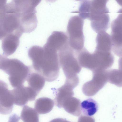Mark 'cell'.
<instances>
[{
	"label": "cell",
	"instance_id": "6da1fadb",
	"mask_svg": "<svg viewBox=\"0 0 122 122\" xmlns=\"http://www.w3.org/2000/svg\"><path fill=\"white\" fill-rule=\"evenodd\" d=\"M58 51L56 47L47 42L43 47L34 46L28 50L33 68L47 81H55L59 76L60 66Z\"/></svg>",
	"mask_w": 122,
	"mask_h": 122
},
{
	"label": "cell",
	"instance_id": "7a4b0ae2",
	"mask_svg": "<svg viewBox=\"0 0 122 122\" xmlns=\"http://www.w3.org/2000/svg\"><path fill=\"white\" fill-rule=\"evenodd\" d=\"M0 69L8 74L10 83L15 88L23 85L30 74V67L16 59H9L0 55Z\"/></svg>",
	"mask_w": 122,
	"mask_h": 122
},
{
	"label": "cell",
	"instance_id": "3957f363",
	"mask_svg": "<svg viewBox=\"0 0 122 122\" xmlns=\"http://www.w3.org/2000/svg\"><path fill=\"white\" fill-rule=\"evenodd\" d=\"M74 50L69 44L66 45L58 51L60 66L66 76V80L79 81L77 75L81 70L77 56H75Z\"/></svg>",
	"mask_w": 122,
	"mask_h": 122
},
{
	"label": "cell",
	"instance_id": "277c9868",
	"mask_svg": "<svg viewBox=\"0 0 122 122\" xmlns=\"http://www.w3.org/2000/svg\"><path fill=\"white\" fill-rule=\"evenodd\" d=\"M107 1L103 0L89 1L86 18L90 20L92 28L102 29L109 24V11L106 6Z\"/></svg>",
	"mask_w": 122,
	"mask_h": 122
},
{
	"label": "cell",
	"instance_id": "5b68a950",
	"mask_svg": "<svg viewBox=\"0 0 122 122\" xmlns=\"http://www.w3.org/2000/svg\"><path fill=\"white\" fill-rule=\"evenodd\" d=\"M84 23L83 19L76 15L71 17L68 24L67 31L69 44L76 52L80 51L84 48Z\"/></svg>",
	"mask_w": 122,
	"mask_h": 122
},
{
	"label": "cell",
	"instance_id": "8992f818",
	"mask_svg": "<svg viewBox=\"0 0 122 122\" xmlns=\"http://www.w3.org/2000/svg\"><path fill=\"white\" fill-rule=\"evenodd\" d=\"M92 72V79L85 83L82 87L83 93L88 97L95 95L108 82L107 70H97Z\"/></svg>",
	"mask_w": 122,
	"mask_h": 122
},
{
	"label": "cell",
	"instance_id": "52a82bcc",
	"mask_svg": "<svg viewBox=\"0 0 122 122\" xmlns=\"http://www.w3.org/2000/svg\"><path fill=\"white\" fill-rule=\"evenodd\" d=\"M117 18L112 22L111 36L112 50L117 56H122V8L118 11Z\"/></svg>",
	"mask_w": 122,
	"mask_h": 122
},
{
	"label": "cell",
	"instance_id": "ba28073f",
	"mask_svg": "<svg viewBox=\"0 0 122 122\" xmlns=\"http://www.w3.org/2000/svg\"><path fill=\"white\" fill-rule=\"evenodd\" d=\"M14 104L20 106L26 104L29 101L34 100L38 93L28 86L23 85L11 90Z\"/></svg>",
	"mask_w": 122,
	"mask_h": 122
},
{
	"label": "cell",
	"instance_id": "9c48e42d",
	"mask_svg": "<svg viewBox=\"0 0 122 122\" xmlns=\"http://www.w3.org/2000/svg\"><path fill=\"white\" fill-rule=\"evenodd\" d=\"M0 112L7 114L12 112L14 104L11 90L8 88L7 84L3 81H0Z\"/></svg>",
	"mask_w": 122,
	"mask_h": 122
},
{
	"label": "cell",
	"instance_id": "30bf717a",
	"mask_svg": "<svg viewBox=\"0 0 122 122\" xmlns=\"http://www.w3.org/2000/svg\"><path fill=\"white\" fill-rule=\"evenodd\" d=\"M78 62L81 67L92 71L98 70L99 66L98 58L94 53H91L84 48L77 54Z\"/></svg>",
	"mask_w": 122,
	"mask_h": 122
},
{
	"label": "cell",
	"instance_id": "8fae6325",
	"mask_svg": "<svg viewBox=\"0 0 122 122\" xmlns=\"http://www.w3.org/2000/svg\"><path fill=\"white\" fill-rule=\"evenodd\" d=\"M20 37L13 34H8L1 39L2 47L4 55L7 56L13 54L19 44Z\"/></svg>",
	"mask_w": 122,
	"mask_h": 122
},
{
	"label": "cell",
	"instance_id": "7c38bea8",
	"mask_svg": "<svg viewBox=\"0 0 122 122\" xmlns=\"http://www.w3.org/2000/svg\"><path fill=\"white\" fill-rule=\"evenodd\" d=\"M74 88L70 84L65 82L63 85L56 89L54 99L56 105L59 108H62L64 102L69 97L74 96Z\"/></svg>",
	"mask_w": 122,
	"mask_h": 122
},
{
	"label": "cell",
	"instance_id": "4fadbf2b",
	"mask_svg": "<svg viewBox=\"0 0 122 122\" xmlns=\"http://www.w3.org/2000/svg\"><path fill=\"white\" fill-rule=\"evenodd\" d=\"M96 41L95 50L104 52H111L112 46L111 36L105 31L98 33Z\"/></svg>",
	"mask_w": 122,
	"mask_h": 122
},
{
	"label": "cell",
	"instance_id": "5bb4252c",
	"mask_svg": "<svg viewBox=\"0 0 122 122\" xmlns=\"http://www.w3.org/2000/svg\"><path fill=\"white\" fill-rule=\"evenodd\" d=\"M81 105L79 99L71 96L64 102L62 108L67 112L74 116H78L81 113Z\"/></svg>",
	"mask_w": 122,
	"mask_h": 122
},
{
	"label": "cell",
	"instance_id": "9a60e30c",
	"mask_svg": "<svg viewBox=\"0 0 122 122\" xmlns=\"http://www.w3.org/2000/svg\"><path fill=\"white\" fill-rule=\"evenodd\" d=\"M26 80L29 86L38 93L43 87L46 80L42 75L37 72L30 73Z\"/></svg>",
	"mask_w": 122,
	"mask_h": 122
},
{
	"label": "cell",
	"instance_id": "2e32d148",
	"mask_svg": "<svg viewBox=\"0 0 122 122\" xmlns=\"http://www.w3.org/2000/svg\"><path fill=\"white\" fill-rule=\"evenodd\" d=\"M54 101L50 98L42 97L36 101L35 108L37 113L43 114L48 113L52 109L54 106Z\"/></svg>",
	"mask_w": 122,
	"mask_h": 122
},
{
	"label": "cell",
	"instance_id": "e0dca14e",
	"mask_svg": "<svg viewBox=\"0 0 122 122\" xmlns=\"http://www.w3.org/2000/svg\"><path fill=\"white\" fill-rule=\"evenodd\" d=\"M81 111L85 115L92 116L94 115L98 109V105L97 102L93 99L89 98L83 101L81 103Z\"/></svg>",
	"mask_w": 122,
	"mask_h": 122
},
{
	"label": "cell",
	"instance_id": "ac0fdd59",
	"mask_svg": "<svg viewBox=\"0 0 122 122\" xmlns=\"http://www.w3.org/2000/svg\"><path fill=\"white\" fill-rule=\"evenodd\" d=\"M20 117L23 122H39L37 112L35 109L26 105L22 109Z\"/></svg>",
	"mask_w": 122,
	"mask_h": 122
},
{
	"label": "cell",
	"instance_id": "d6986e66",
	"mask_svg": "<svg viewBox=\"0 0 122 122\" xmlns=\"http://www.w3.org/2000/svg\"><path fill=\"white\" fill-rule=\"evenodd\" d=\"M108 82L118 87H122V71L119 69L107 71Z\"/></svg>",
	"mask_w": 122,
	"mask_h": 122
},
{
	"label": "cell",
	"instance_id": "ffe728a7",
	"mask_svg": "<svg viewBox=\"0 0 122 122\" xmlns=\"http://www.w3.org/2000/svg\"><path fill=\"white\" fill-rule=\"evenodd\" d=\"M78 122H95V120L92 117L82 115L79 117Z\"/></svg>",
	"mask_w": 122,
	"mask_h": 122
},
{
	"label": "cell",
	"instance_id": "44dd1931",
	"mask_svg": "<svg viewBox=\"0 0 122 122\" xmlns=\"http://www.w3.org/2000/svg\"><path fill=\"white\" fill-rule=\"evenodd\" d=\"M20 118L15 114H13L9 118L8 122H18Z\"/></svg>",
	"mask_w": 122,
	"mask_h": 122
},
{
	"label": "cell",
	"instance_id": "7402d4cb",
	"mask_svg": "<svg viewBox=\"0 0 122 122\" xmlns=\"http://www.w3.org/2000/svg\"><path fill=\"white\" fill-rule=\"evenodd\" d=\"M50 122H67V120L63 118H58L54 119Z\"/></svg>",
	"mask_w": 122,
	"mask_h": 122
},
{
	"label": "cell",
	"instance_id": "603a6c76",
	"mask_svg": "<svg viewBox=\"0 0 122 122\" xmlns=\"http://www.w3.org/2000/svg\"><path fill=\"white\" fill-rule=\"evenodd\" d=\"M118 63L119 69L122 71V56L119 59Z\"/></svg>",
	"mask_w": 122,
	"mask_h": 122
},
{
	"label": "cell",
	"instance_id": "cb8c5ba5",
	"mask_svg": "<svg viewBox=\"0 0 122 122\" xmlns=\"http://www.w3.org/2000/svg\"><path fill=\"white\" fill-rule=\"evenodd\" d=\"M117 3L119 4L121 6H122V0H116Z\"/></svg>",
	"mask_w": 122,
	"mask_h": 122
}]
</instances>
